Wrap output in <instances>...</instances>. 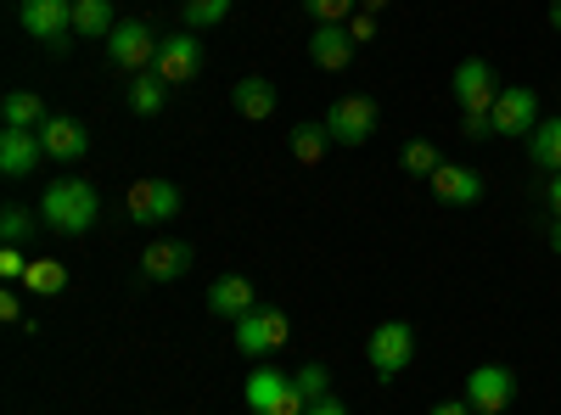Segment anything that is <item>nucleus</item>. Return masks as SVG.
Listing matches in <instances>:
<instances>
[{"label": "nucleus", "mask_w": 561, "mask_h": 415, "mask_svg": "<svg viewBox=\"0 0 561 415\" xmlns=\"http://www.w3.org/2000/svg\"><path fill=\"white\" fill-rule=\"evenodd\" d=\"M230 102H237V113H242V118L264 124V118L275 113V84H270V79H237V90H230Z\"/></svg>", "instance_id": "nucleus-19"}, {"label": "nucleus", "mask_w": 561, "mask_h": 415, "mask_svg": "<svg viewBox=\"0 0 561 415\" xmlns=\"http://www.w3.org/2000/svg\"><path fill=\"white\" fill-rule=\"evenodd\" d=\"M304 410H309V399H304L298 388H287V393L275 399V410H270V415H304Z\"/></svg>", "instance_id": "nucleus-34"}, {"label": "nucleus", "mask_w": 561, "mask_h": 415, "mask_svg": "<svg viewBox=\"0 0 561 415\" xmlns=\"http://www.w3.org/2000/svg\"><path fill=\"white\" fill-rule=\"evenodd\" d=\"M39 141H45V158H57V163H79L90 152V135H84L79 118H45Z\"/></svg>", "instance_id": "nucleus-15"}, {"label": "nucleus", "mask_w": 561, "mask_h": 415, "mask_svg": "<svg viewBox=\"0 0 561 415\" xmlns=\"http://www.w3.org/2000/svg\"><path fill=\"white\" fill-rule=\"evenodd\" d=\"M438 163H444V158H438V147H433V141H404V152H399V169H404V174H415V180H433V174H438Z\"/></svg>", "instance_id": "nucleus-26"}, {"label": "nucleus", "mask_w": 561, "mask_h": 415, "mask_svg": "<svg viewBox=\"0 0 561 415\" xmlns=\"http://www.w3.org/2000/svg\"><path fill=\"white\" fill-rule=\"evenodd\" d=\"M460 129H466V141H483V135H494V118L489 113H466Z\"/></svg>", "instance_id": "nucleus-35"}, {"label": "nucleus", "mask_w": 561, "mask_h": 415, "mask_svg": "<svg viewBox=\"0 0 561 415\" xmlns=\"http://www.w3.org/2000/svg\"><path fill=\"white\" fill-rule=\"evenodd\" d=\"M320 124H325V135H332L337 147H365L370 135H377V102L370 96H343V102H332V113H325Z\"/></svg>", "instance_id": "nucleus-7"}, {"label": "nucleus", "mask_w": 561, "mask_h": 415, "mask_svg": "<svg viewBox=\"0 0 561 415\" xmlns=\"http://www.w3.org/2000/svg\"><path fill=\"white\" fill-rule=\"evenodd\" d=\"M427 186H433V197L449 203V208H472V203H483V174H478V169H466V163H438V174L427 180Z\"/></svg>", "instance_id": "nucleus-12"}, {"label": "nucleus", "mask_w": 561, "mask_h": 415, "mask_svg": "<svg viewBox=\"0 0 561 415\" xmlns=\"http://www.w3.org/2000/svg\"><path fill=\"white\" fill-rule=\"evenodd\" d=\"M68 264L62 258H28V275H23V287L34 292V298H57V292H68Z\"/></svg>", "instance_id": "nucleus-21"}, {"label": "nucleus", "mask_w": 561, "mask_h": 415, "mask_svg": "<svg viewBox=\"0 0 561 415\" xmlns=\"http://www.w3.org/2000/svg\"><path fill=\"white\" fill-rule=\"evenodd\" d=\"M354 34L348 28H337V23H320L314 34H309V57H314V68H325V73H343L348 62H354Z\"/></svg>", "instance_id": "nucleus-14"}, {"label": "nucleus", "mask_w": 561, "mask_h": 415, "mask_svg": "<svg viewBox=\"0 0 561 415\" xmlns=\"http://www.w3.org/2000/svg\"><path fill=\"white\" fill-rule=\"evenodd\" d=\"M365 359H370V371H377L382 382L404 377L410 359H415V332H410V320H382V326L365 337Z\"/></svg>", "instance_id": "nucleus-2"}, {"label": "nucleus", "mask_w": 561, "mask_h": 415, "mask_svg": "<svg viewBox=\"0 0 561 415\" xmlns=\"http://www.w3.org/2000/svg\"><path fill=\"white\" fill-rule=\"evenodd\" d=\"M0 320H23V332H28V337H34V320H28V314H23V298H18V292H12V287H7V292H0Z\"/></svg>", "instance_id": "nucleus-32"}, {"label": "nucleus", "mask_w": 561, "mask_h": 415, "mask_svg": "<svg viewBox=\"0 0 561 415\" xmlns=\"http://www.w3.org/2000/svg\"><path fill=\"white\" fill-rule=\"evenodd\" d=\"M287 388H293V377H280L275 365H259V371L248 377V388H242V399H248V410H253V415H270V410H275V399L287 393Z\"/></svg>", "instance_id": "nucleus-18"}, {"label": "nucleus", "mask_w": 561, "mask_h": 415, "mask_svg": "<svg viewBox=\"0 0 561 415\" xmlns=\"http://www.w3.org/2000/svg\"><path fill=\"white\" fill-rule=\"evenodd\" d=\"M511 399H517V377H511V365H478L472 377H466V404L478 415H500Z\"/></svg>", "instance_id": "nucleus-10"}, {"label": "nucleus", "mask_w": 561, "mask_h": 415, "mask_svg": "<svg viewBox=\"0 0 561 415\" xmlns=\"http://www.w3.org/2000/svg\"><path fill=\"white\" fill-rule=\"evenodd\" d=\"M192 269V247L185 242H152V247H140V275L147 281H174V275Z\"/></svg>", "instance_id": "nucleus-17"}, {"label": "nucleus", "mask_w": 561, "mask_h": 415, "mask_svg": "<svg viewBox=\"0 0 561 415\" xmlns=\"http://www.w3.org/2000/svg\"><path fill=\"white\" fill-rule=\"evenodd\" d=\"M39 158H45L39 129H7V135H0V169H7L12 180H23Z\"/></svg>", "instance_id": "nucleus-16"}, {"label": "nucleus", "mask_w": 561, "mask_h": 415, "mask_svg": "<svg viewBox=\"0 0 561 415\" xmlns=\"http://www.w3.org/2000/svg\"><path fill=\"white\" fill-rule=\"evenodd\" d=\"M348 34H354V45H370V39H377V18L354 12V18H348Z\"/></svg>", "instance_id": "nucleus-33"}, {"label": "nucleus", "mask_w": 561, "mask_h": 415, "mask_svg": "<svg viewBox=\"0 0 561 415\" xmlns=\"http://www.w3.org/2000/svg\"><path fill=\"white\" fill-rule=\"evenodd\" d=\"M152 73H158L163 84H192V79L203 73V39H197L192 28L169 34V39L158 45V62H152Z\"/></svg>", "instance_id": "nucleus-9"}, {"label": "nucleus", "mask_w": 561, "mask_h": 415, "mask_svg": "<svg viewBox=\"0 0 561 415\" xmlns=\"http://www.w3.org/2000/svg\"><path fill=\"white\" fill-rule=\"evenodd\" d=\"M545 203H550V214L561 219V174H550V186H545Z\"/></svg>", "instance_id": "nucleus-38"}, {"label": "nucleus", "mask_w": 561, "mask_h": 415, "mask_svg": "<svg viewBox=\"0 0 561 415\" xmlns=\"http://www.w3.org/2000/svg\"><path fill=\"white\" fill-rule=\"evenodd\" d=\"M124 208H129L135 224H163V219L180 214V186L163 180V174H147V180H135V186L124 192Z\"/></svg>", "instance_id": "nucleus-6"}, {"label": "nucleus", "mask_w": 561, "mask_h": 415, "mask_svg": "<svg viewBox=\"0 0 561 415\" xmlns=\"http://www.w3.org/2000/svg\"><path fill=\"white\" fill-rule=\"evenodd\" d=\"M293 388H298V393H304V399L314 404V399H325V393H332V371H325V365H320V359H309V365H304V371L293 377Z\"/></svg>", "instance_id": "nucleus-29"}, {"label": "nucleus", "mask_w": 561, "mask_h": 415, "mask_svg": "<svg viewBox=\"0 0 561 415\" xmlns=\"http://www.w3.org/2000/svg\"><path fill=\"white\" fill-rule=\"evenodd\" d=\"M113 28H118L113 0H73V34L79 39H107Z\"/></svg>", "instance_id": "nucleus-20"}, {"label": "nucleus", "mask_w": 561, "mask_h": 415, "mask_svg": "<svg viewBox=\"0 0 561 415\" xmlns=\"http://www.w3.org/2000/svg\"><path fill=\"white\" fill-rule=\"evenodd\" d=\"M449 90H455V102H460V113H494V102H500V73L483 62V57H466L455 73H449Z\"/></svg>", "instance_id": "nucleus-5"}, {"label": "nucleus", "mask_w": 561, "mask_h": 415, "mask_svg": "<svg viewBox=\"0 0 561 415\" xmlns=\"http://www.w3.org/2000/svg\"><path fill=\"white\" fill-rule=\"evenodd\" d=\"M96 214H102V197H96V186H90V180H79V174L51 180V186H45V197H39V224L57 230V237H79V230L96 224Z\"/></svg>", "instance_id": "nucleus-1"}, {"label": "nucleus", "mask_w": 561, "mask_h": 415, "mask_svg": "<svg viewBox=\"0 0 561 415\" xmlns=\"http://www.w3.org/2000/svg\"><path fill=\"white\" fill-rule=\"evenodd\" d=\"M23 275H28L23 247H0V281H23Z\"/></svg>", "instance_id": "nucleus-31"}, {"label": "nucleus", "mask_w": 561, "mask_h": 415, "mask_svg": "<svg viewBox=\"0 0 561 415\" xmlns=\"http://www.w3.org/2000/svg\"><path fill=\"white\" fill-rule=\"evenodd\" d=\"M427 415H472V404H466V393H460V399H438Z\"/></svg>", "instance_id": "nucleus-37"}, {"label": "nucleus", "mask_w": 561, "mask_h": 415, "mask_svg": "<svg viewBox=\"0 0 561 415\" xmlns=\"http://www.w3.org/2000/svg\"><path fill=\"white\" fill-rule=\"evenodd\" d=\"M388 7V0H359V12H382Z\"/></svg>", "instance_id": "nucleus-40"}, {"label": "nucleus", "mask_w": 561, "mask_h": 415, "mask_svg": "<svg viewBox=\"0 0 561 415\" xmlns=\"http://www.w3.org/2000/svg\"><path fill=\"white\" fill-rule=\"evenodd\" d=\"M163 96H169V84H163L158 73H135V79H129V107H135L140 118H158V113H163Z\"/></svg>", "instance_id": "nucleus-24"}, {"label": "nucleus", "mask_w": 561, "mask_h": 415, "mask_svg": "<svg viewBox=\"0 0 561 415\" xmlns=\"http://www.w3.org/2000/svg\"><path fill=\"white\" fill-rule=\"evenodd\" d=\"M489 118H494V135H505V141H523V135L539 129V96H534L528 84H505Z\"/></svg>", "instance_id": "nucleus-8"}, {"label": "nucleus", "mask_w": 561, "mask_h": 415, "mask_svg": "<svg viewBox=\"0 0 561 415\" xmlns=\"http://www.w3.org/2000/svg\"><path fill=\"white\" fill-rule=\"evenodd\" d=\"M304 415H348V404H343L337 393H325V399H314V404H309Z\"/></svg>", "instance_id": "nucleus-36"}, {"label": "nucleus", "mask_w": 561, "mask_h": 415, "mask_svg": "<svg viewBox=\"0 0 561 415\" xmlns=\"http://www.w3.org/2000/svg\"><path fill=\"white\" fill-rule=\"evenodd\" d=\"M528 147H534V163L545 174H561V118H545L534 135H528Z\"/></svg>", "instance_id": "nucleus-23"}, {"label": "nucleus", "mask_w": 561, "mask_h": 415, "mask_svg": "<svg viewBox=\"0 0 561 415\" xmlns=\"http://www.w3.org/2000/svg\"><path fill=\"white\" fill-rule=\"evenodd\" d=\"M28 230H34V214H28L23 203H7V208H0V242H7V247H23Z\"/></svg>", "instance_id": "nucleus-27"}, {"label": "nucleus", "mask_w": 561, "mask_h": 415, "mask_svg": "<svg viewBox=\"0 0 561 415\" xmlns=\"http://www.w3.org/2000/svg\"><path fill=\"white\" fill-rule=\"evenodd\" d=\"M287 337H293V326H287V314H280L275 303H259L253 314L237 320V348H242L248 359L280 354V348H287Z\"/></svg>", "instance_id": "nucleus-3"}, {"label": "nucleus", "mask_w": 561, "mask_h": 415, "mask_svg": "<svg viewBox=\"0 0 561 415\" xmlns=\"http://www.w3.org/2000/svg\"><path fill=\"white\" fill-rule=\"evenodd\" d=\"M325 147H332V135H325V124H298L293 129V158L309 169V163H325Z\"/></svg>", "instance_id": "nucleus-25"}, {"label": "nucleus", "mask_w": 561, "mask_h": 415, "mask_svg": "<svg viewBox=\"0 0 561 415\" xmlns=\"http://www.w3.org/2000/svg\"><path fill=\"white\" fill-rule=\"evenodd\" d=\"M0 118H7V129H39L51 113H45V102L34 96V90H12L7 107H0Z\"/></svg>", "instance_id": "nucleus-22"}, {"label": "nucleus", "mask_w": 561, "mask_h": 415, "mask_svg": "<svg viewBox=\"0 0 561 415\" xmlns=\"http://www.w3.org/2000/svg\"><path fill=\"white\" fill-rule=\"evenodd\" d=\"M550 28L561 34V0H550Z\"/></svg>", "instance_id": "nucleus-39"}, {"label": "nucleus", "mask_w": 561, "mask_h": 415, "mask_svg": "<svg viewBox=\"0 0 561 415\" xmlns=\"http://www.w3.org/2000/svg\"><path fill=\"white\" fill-rule=\"evenodd\" d=\"M230 7L237 0H185V28H214L230 18Z\"/></svg>", "instance_id": "nucleus-28"}, {"label": "nucleus", "mask_w": 561, "mask_h": 415, "mask_svg": "<svg viewBox=\"0 0 561 415\" xmlns=\"http://www.w3.org/2000/svg\"><path fill=\"white\" fill-rule=\"evenodd\" d=\"M253 309H259V292H253L248 275H219V281L208 287V314L214 320H242Z\"/></svg>", "instance_id": "nucleus-13"}, {"label": "nucleus", "mask_w": 561, "mask_h": 415, "mask_svg": "<svg viewBox=\"0 0 561 415\" xmlns=\"http://www.w3.org/2000/svg\"><path fill=\"white\" fill-rule=\"evenodd\" d=\"M550 247H556V253H561V219H556V224H550Z\"/></svg>", "instance_id": "nucleus-41"}, {"label": "nucleus", "mask_w": 561, "mask_h": 415, "mask_svg": "<svg viewBox=\"0 0 561 415\" xmlns=\"http://www.w3.org/2000/svg\"><path fill=\"white\" fill-rule=\"evenodd\" d=\"M472 415H478V410H472Z\"/></svg>", "instance_id": "nucleus-42"}, {"label": "nucleus", "mask_w": 561, "mask_h": 415, "mask_svg": "<svg viewBox=\"0 0 561 415\" xmlns=\"http://www.w3.org/2000/svg\"><path fill=\"white\" fill-rule=\"evenodd\" d=\"M158 34H152V23L147 18H124L113 34H107V57L124 68V73H152V62H158Z\"/></svg>", "instance_id": "nucleus-4"}, {"label": "nucleus", "mask_w": 561, "mask_h": 415, "mask_svg": "<svg viewBox=\"0 0 561 415\" xmlns=\"http://www.w3.org/2000/svg\"><path fill=\"white\" fill-rule=\"evenodd\" d=\"M23 28L45 39L51 51H62L73 34V0H23Z\"/></svg>", "instance_id": "nucleus-11"}, {"label": "nucleus", "mask_w": 561, "mask_h": 415, "mask_svg": "<svg viewBox=\"0 0 561 415\" xmlns=\"http://www.w3.org/2000/svg\"><path fill=\"white\" fill-rule=\"evenodd\" d=\"M304 12L320 18V23H348L359 12V0H304Z\"/></svg>", "instance_id": "nucleus-30"}]
</instances>
